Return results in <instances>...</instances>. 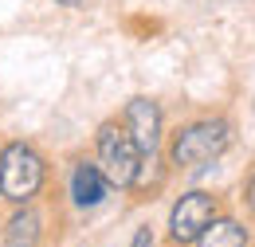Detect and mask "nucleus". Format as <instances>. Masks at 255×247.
Segmentation results:
<instances>
[{"label":"nucleus","mask_w":255,"mask_h":247,"mask_svg":"<svg viewBox=\"0 0 255 247\" xmlns=\"http://www.w3.org/2000/svg\"><path fill=\"white\" fill-rule=\"evenodd\" d=\"M232 145V125L228 118H196V122H185L173 137H169V165L177 169V173H185V169H204V165H212L216 157L224 153Z\"/></svg>","instance_id":"1"},{"label":"nucleus","mask_w":255,"mask_h":247,"mask_svg":"<svg viewBox=\"0 0 255 247\" xmlns=\"http://www.w3.org/2000/svg\"><path fill=\"white\" fill-rule=\"evenodd\" d=\"M47 161L28 141H8L0 149V200L8 204H32L43 192Z\"/></svg>","instance_id":"2"},{"label":"nucleus","mask_w":255,"mask_h":247,"mask_svg":"<svg viewBox=\"0 0 255 247\" xmlns=\"http://www.w3.org/2000/svg\"><path fill=\"white\" fill-rule=\"evenodd\" d=\"M95 165L102 169L106 185L114 188H133L137 165H141V149L133 145V137L126 133L122 122H102L95 137Z\"/></svg>","instance_id":"3"},{"label":"nucleus","mask_w":255,"mask_h":247,"mask_svg":"<svg viewBox=\"0 0 255 247\" xmlns=\"http://www.w3.org/2000/svg\"><path fill=\"white\" fill-rule=\"evenodd\" d=\"M220 212V204H216V196L212 192H185L177 204H173V212H169V240L177 247H192V240L204 232V224Z\"/></svg>","instance_id":"4"},{"label":"nucleus","mask_w":255,"mask_h":247,"mask_svg":"<svg viewBox=\"0 0 255 247\" xmlns=\"http://www.w3.org/2000/svg\"><path fill=\"white\" fill-rule=\"evenodd\" d=\"M122 125H126V133L133 137V145L141 149V157H153L161 149L165 118H161V106L153 102V98H145V94L129 98L126 110H122Z\"/></svg>","instance_id":"5"},{"label":"nucleus","mask_w":255,"mask_h":247,"mask_svg":"<svg viewBox=\"0 0 255 247\" xmlns=\"http://www.w3.org/2000/svg\"><path fill=\"white\" fill-rule=\"evenodd\" d=\"M106 177H102V169H98L95 161H75V169H71V200H75V208H98L102 200H106Z\"/></svg>","instance_id":"6"},{"label":"nucleus","mask_w":255,"mask_h":247,"mask_svg":"<svg viewBox=\"0 0 255 247\" xmlns=\"http://www.w3.org/2000/svg\"><path fill=\"white\" fill-rule=\"evenodd\" d=\"M43 244V216L32 204H16L4 224V247H39Z\"/></svg>","instance_id":"7"},{"label":"nucleus","mask_w":255,"mask_h":247,"mask_svg":"<svg viewBox=\"0 0 255 247\" xmlns=\"http://www.w3.org/2000/svg\"><path fill=\"white\" fill-rule=\"evenodd\" d=\"M192 247H248V228L236 216H212Z\"/></svg>","instance_id":"8"},{"label":"nucleus","mask_w":255,"mask_h":247,"mask_svg":"<svg viewBox=\"0 0 255 247\" xmlns=\"http://www.w3.org/2000/svg\"><path fill=\"white\" fill-rule=\"evenodd\" d=\"M129 247H153V228H149V224H145V228H137Z\"/></svg>","instance_id":"9"},{"label":"nucleus","mask_w":255,"mask_h":247,"mask_svg":"<svg viewBox=\"0 0 255 247\" xmlns=\"http://www.w3.org/2000/svg\"><path fill=\"white\" fill-rule=\"evenodd\" d=\"M244 200H248V208H252V216H255V173L248 177V188H244Z\"/></svg>","instance_id":"10"},{"label":"nucleus","mask_w":255,"mask_h":247,"mask_svg":"<svg viewBox=\"0 0 255 247\" xmlns=\"http://www.w3.org/2000/svg\"><path fill=\"white\" fill-rule=\"evenodd\" d=\"M55 4H63V8H83L87 0H55Z\"/></svg>","instance_id":"11"}]
</instances>
